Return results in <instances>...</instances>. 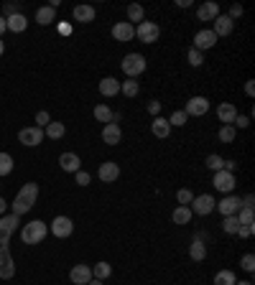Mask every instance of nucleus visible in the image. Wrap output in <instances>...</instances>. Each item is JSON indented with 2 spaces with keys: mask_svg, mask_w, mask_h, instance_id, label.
Segmentation results:
<instances>
[{
  "mask_svg": "<svg viewBox=\"0 0 255 285\" xmlns=\"http://www.w3.org/2000/svg\"><path fill=\"white\" fill-rule=\"evenodd\" d=\"M69 280H72L74 285H87V282L92 280V267H90V265H74L72 272H69Z\"/></svg>",
  "mask_w": 255,
  "mask_h": 285,
  "instance_id": "15",
  "label": "nucleus"
},
{
  "mask_svg": "<svg viewBox=\"0 0 255 285\" xmlns=\"http://www.w3.org/2000/svg\"><path fill=\"white\" fill-rule=\"evenodd\" d=\"M123 72L128 74V79H138L143 72H146V56L143 54H128L123 59Z\"/></svg>",
  "mask_w": 255,
  "mask_h": 285,
  "instance_id": "4",
  "label": "nucleus"
},
{
  "mask_svg": "<svg viewBox=\"0 0 255 285\" xmlns=\"http://www.w3.org/2000/svg\"><path fill=\"white\" fill-rule=\"evenodd\" d=\"M87 285H102V280H95V277H92V280H90Z\"/></svg>",
  "mask_w": 255,
  "mask_h": 285,
  "instance_id": "55",
  "label": "nucleus"
},
{
  "mask_svg": "<svg viewBox=\"0 0 255 285\" xmlns=\"http://www.w3.org/2000/svg\"><path fill=\"white\" fill-rule=\"evenodd\" d=\"M135 21H143V6L130 3L128 6V23H135Z\"/></svg>",
  "mask_w": 255,
  "mask_h": 285,
  "instance_id": "34",
  "label": "nucleus"
},
{
  "mask_svg": "<svg viewBox=\"0 0 255 285\" xmlns=\"http://www.w3.org/2000/svg\"><path fill=\"white\" fill-rule=\"evenodd\" d=\"M102 140H105L107 145H118V143L123 140V130H120V125H118V122H107V125L102 128Z\"/></svg>",
  "mask_w": 255,
  "mask_h": 285,
  "instance_id": "16",
  "label": "nucleus"
},
{
  "mask_svg": "<svg viewBox=\"0 0 255 285\" xmlns=\"http://www.w3.org/2000/svg\"><path fill=\"white\" fill-rule=\"evenodd\" d=\"M245 94H247V97H252V94H255V82H252V79L245 84Z\"/></svg>",
  "mask_w": 255,
  "mask_h": 285,
  "instance_id": "49",
  "label": "nucleus"
},
{
  "mask_svg": "<svg viewBox=\"0 0 255 285\" xmlns=\"http://www.w3.org/2000/svg\"><path fill=\"white\" fill-rule=\"evenodd\" d=\"M92 183V176L87 171H77V186H90Z\"/></svg>",
  "mask_w": 255,
  "mask_h": 285,
  "instance_id": "44",
  "label": "nucleus"
},
{
  "mask_svg": "<svg viewBox=\"0 0 255 285\" xmlns=\"http://www.w3.org/2000/svg\"><path fill=\"white\" fill-rule=\"evenodd\" d=\"M186 61H189L191 67H202V64H204V56H202V51L189 49V51H186Z\"/></svg>",
  "mask_w": 255,
  "mask_h": 285,
  "instance_id": "39",
  "label": "nucleus"
},
{
  "mask_svg": "<svg viewBox=\"0 0 255 285\" xmlns=\"http://www.w3.org/2000/svg\"><path fill=\"white\" fill-rule=\"evenodd\" d=\"M217 44V36L212 34V28H204V31H199L196 36H194V49L196 51H207V49H212Z\"/></svg>",
  "mask_w": 255,
  "mask_h": 285,
  "instance_id": "13",
  "label": "nucleus"
},
{
  "mask_svg": "<svg viewBox=\"0 0 255 285\" xmlns=\"http://www.w3.org/2000/svg\"><path fill=\"white\" fill-rule=\"evenodd\" d=\"M97 176H100L102 183H112V181H118V176H120V166H118L115 161H105V163L100 166Z\"/></svg>",
  "mask_w": 255,
  "mask_h": 285,
  "instance_id": "11",
  "label": "nucleus"
},
{
  "mask_svg": "<svg viewBox=\"0 0 255 285\" xmlns=\"http://www.w3.org/2000/svg\"><path fill=\"white\" fill-rule=\"evenodd\" d=\"M72 16H74L77 23H92L95 21V8L92 6H77L72 11Z\"/></svg>",
  "mask_w": 255,
  "mask_h": 285,
  "instance_id": "22",
  "label": "nucleus"
},
{
  "mask_svg": "<svg viewBox=\"0 0 255 285\" xmlns=\"http://www.w3.org/2000/svg\"><path fill=\"white\" fill-rule=\"evenodd\" d=\"M135 36H138V41H143V44H156L158 36H161V28H158V23L143 21V23H138Z\"/></svg>",
  "mask_w": 255,
  "mask_h": 285,
  "instance_id": "5",
  "label": "nucleus"
},
{
  "mask_svg": "<svg viewBox=\"0 0 255 285\" xmlns=\"http://www.w3.org/2000/svg\"><path fill=\"white\" fill-rule=\"evenodd\" d=\"M214 209H219V214H222V216H232V214H237V211H240V199H237V196H232V194H227L219 204H214Z\"/></svg>",
  "mask_w": 255,
  "mask_h": 285,
  "instance_id": "14",
  "label": "nucleus"
},
{
  "mask_svg": "<svg viewBox=\"0 0 255 285\" xmlns=\"http://www.w3.org/2000/svg\"><path fill=\"white\" fill-rule=\"evenodd\" d=\"M95 120L107 125V122H118L120 117H118V115H115V112H112L107 105H97V107H95Z\"/></svg>",
  "mask_w": 255,
  "mask_h": 285,
  "instance_id": "24",
  "label": "nucleus"
},
{
  "mask_svg": "<svg viewBox=\"0 0 255 285\" xmlns=\"http://www.w3.org/2000/svg\"><path fill=\"white\" fill-rule=\"evenodd\" d=\"M235 285H252V282H247V280H240V282H235Z\"/></svg>",
  "mask_w": 255,
  "mask_h": 285,
  "instance_id": "57",
  "label": "nucleus"
},
{
  "mask_svg": "<svg viewBox=\"0 0 255 285\" xmlns=\"http://www.w3.org/2000/svg\"><path fill=\"white\" fill-rule=\"evenodd\" d=\"M232 28H235V21H230L227 16H222V13H219V16L214 18V28H212V34L219 39V36H230V34H232Z\"/></svg>",
  "mask_w": 255,
  "mask_h": 285,
  "instance_id": "17",
  "label": "nucleus"
},
{
  "mask_svg": "<svg viewBox=\"0 0 255 285\" xmlns=\"http://www.w3.org/2000/svg\"><path fill=\"white\" fill-rule=\"evenodd\" d=\"M120 92H123L125 97H135V94L140 92V84H138L135 79H128V82H120Z\"/></svg>",
  "mask_w": 255,
  "mask_h": 285,
  "instance_id": "33",
  "label": "nucleus"
},
{
  "mask_svg": "<svg viewBox=\"0 0 255 285\" xmlns=\"http://www.w3.org/2000/svg\"><path fill=\"white\" fill-rule=\"evenodd\" d=\"M186 117H189V115H186L184 110H176V112H171L168 125H171V128H174V125H176V128H181V125H186Z\"/></svg>",
  "mask_w": 255,
  "mask_h": 285,
  "instance_id": "38",
  "label": "nucleus"
},
{
  "mask_svg": "<svg viewBox=\"0 0 255 285\" xmlns=\"http://www.w3.org/2000/svg\"><path fill=\"white\" fill-rule=\"evenodd\" d=\"M151 133H153L156 138H168V133H171L168 120H163L161 115H158V117H153V122H151Z\"/></svg>",
  "mask_w": 255,
  "mask_h": 285,
  "instance_id": "25",
  "label": "nucleus"
},
{
  "mask_svg": "<svg viewBox=\"0 0 255 285\" xmlns=\"http://www.w3.org/2000/svg\"><path fill=\"white\" fill-rule=\"evenodd\" d=\"M219 140L222 143H232L235 140V128L232 125H222L219 128Z\"/></svg>",
  "mask_w": 255,
  "mask_h": 285,
  "instance_id": "40",
  "label": "nucleus"
},
{
  "mask_svg": "<svg viewBox=\"0 0 255 285\" xmlns=\"http://www.w3.org/2000/svg\"><path fill=\"white\" fill-rule=\"evenodd\" d=\"M16 224H18V216L16 214H6L0 216V277L3 280H11L16 275V262L11 257V234L16 232Z\"/></svg>",
  "mask_w": 255,
  "mask_h": 285,
  "instance_id": "1",
  "label": "nucleus"
},
{
  "mask_svg": "<svg viewBox=\"0 0 255 285\" xmlns=\"http://www.w3.org/2000/svg\"><path fill=\"white\" fill-rule=\"evenodd\" d=\"M189 257H191L194 262H202V260L207 257V247H204V242H202L199 237L191 242V247H189Z\"/></svg>",
  "mask_w": 255,
  "mask_h": 285,
  "instance_id": "27",
  "label": "nucleus"
},
{
  "mask_svg": "<svg viewBox=\"0 0 255 285\" xmlns=\"http://www.w3.org/2000/svg\"><path fill=\"white\" fill-rule=\"evenodd\" d=\"M3 51H6V44H3V39H0V56H3Z\"/></svg>",
  "mask_w": 255,
  "mask_h": 285,
  "instance_id": "56",
  "label": "nucleus"
},
{
  "mask_svg": "<svg viewBox=\"0 0 255 285\" xmlns=\"http://www.w3.org/2000/svg\"><path fill=\"white\" fill-rule=\"evenodd\" d=\"M242 206H252V194H247V196L242 199Z\"/></svg>",
  "mask_w": 255,
  "mask_h": 285,
  "instance_id": "52",
  "label": "nucleus"
},
{
  "mask_svg": "<svg viewBox=\"0 0 255 285\" xmlns=\"http://www.w3.org/2000/svg\"><path fill=\"white\" fill-rule=\"evenodd\" d=\"M171 219H174V224H189V219H191V209H189V206H176L174 214H171Z\"/></svg>",
  "mask_w": 255,
  "mask_h": 285,
  "instance_id": "29",
  "label": "nucleus"
},
{
  "mask_svg": "<svg viewBox=\"0 0 255 285\" xmlns=\"http://www.w3.org/2000/svg\"><path fill=\"white\" fill-rule=\"evenodd\" d=\"M240 265H242V270H245V272H252V270H255V257L247 252V255H242Z\"/></svg>",
  "mask_w": 255,
  "mask_h": 285,
  "instance_id": "42",
  "label": "nucleus"
},
{
  "mask_svg": "<svg viewBox=\"0 0 255 285\" xmlns=\"http://www.w3.org/2000/svg\"><path fill=\"white\" fill-rule=\"evenodd\" d=\"M110 272H112L110 262H97V265L92 267V277H95V280H105V277H110Z\"/></svg>",
  "mask_w": 255,
  "mask_h": 285,
  "instance_id": "32",
  "label": "nucleus"
},
{
  "mask_svg": "<svg viewBox=\"0 0 255 285\" xmlns=\"http://www.w3.org/2000/svg\"><path fill=\"white\" fill-rule=\"evenodd\" d=\"M44 140V130L41 128H23L21 133H18V143H23V145H29V148H34V145H39Z\"/></svg>",
  "mask_w": 255,
  "mask_h": 285,
  "instance_id": "9",
  "label": "nucleus"
},
{
  "mask_svg": "<svg viewBox=\"0 0 255 285\" xmlns=\"http://www.w3.org/2000/svg\"><path fill=\"white\" fill-rule=\"evenodd\" d=\"M212 186H214L217 191H222V194H232V188H235V173H230V171H217L214 178H212Z\"/></svg>",
  "mask_w": 255,
  "mask_h": 285,
  "instance_id": "7",
  "label": "nucleus"
},
{
  "mask_svg": "<svg viewBox=\"0 0 255 285\" xmlns=\"http://www.w3.org/2000/svg\"><path fill=\"white\" fill-rule=\"evenodd\" d=\"M204 163H207V168H212V171L217 173V171H222L224 158H222V155H217V153H212V155H207V161H204Z\"/></svg>",
  "mask_w": 255,
  "mask_h": 285,
  "instance_id": "35",
  "label": "nucleus"
},
{
  "mask_svg": "<svg viewBox=\"0 0 255 285\" xmlns=\"http://www.w3.org/2000/svg\"><path fill=\"white\" fill-rule=\"evenodd\" d=\"M235 216H237L240 227L255 229V227H252V224H255V211H252V206H242V209H240V214H235Z\"/></svg>",
  "mask_w": 255,
  "mask_h": 285,
  "instance_id": "26",
  "label": "nucleus"
},
{
  "mask_svg": "<svg viewBox=\"0 0 255 285\" xmlns=\"http://www.w3.org/2000/svg\"><path fill=\"white\" fill-rule=\"evenodd\" d=\"M120 92V82L115 79V77H105L102 82H100V94L102 97H115Z\"/></svg>",
  "mask_w": 255,
  "mask_h": 285,
  "instance_id": "23",
  "label": "nucleus"
},
{
  "mask_svg": "<svg viewBox=\"0 0 255 285\" xmlns=\"http://www.w3.org/2000/svg\"><path fill=\"white\" fill-rule=\"evenodd\" d=\"M64 133H67L64 122H49V125H46V135H49L51 140H59V138H64Z\"/></svg>",
  "mask_w": 255,
  "mask_h": 285,
  "instance_id": "31",
  "label": "nucleus"
},
{
  "mask_svg": "<svg viewBox=\"0 0 255 285\" xmlns=\"http://www.w3.org/2000/svg\"><path fill=\"white\" fill-rule=\"evenodd\" d=\"M13 171V158L8 153H0V176H8Z\"/></svg>",
  "mask_w": 255,
  "mask_h": 285,
  "instance_id": "37",
  "label": "nucleus"
},
{
  "mask_svg": "<svg viewBox=\"0 0 255 285\" xmlns=\"http://www.w3.org/2000/svg\"><path fill=\"white\" fill-rule=\"evenodd\" d=\"M176 6H179V8H189L191 0H176Z\"/></svg>",
  "mask_w": 255,
  "mask_h": 285,
  "instance_id": "51",
  "label": "nucleus"
},
{
  "mask_svg": "<svg viewBox=\"0 0 255 285\" xmlns=\"http://www.w3.org/2000/svg\"><path fill=\"white\" fill-rule=\"evenodd\" d=\"M54 18H56V13H54V8H51V6H44V8H39V11H36V21H39L41 26H49Z\"/></svg>",
  "mask_w": 255,
  "mask_h": 285,
  "instance_id": "28",
  "label": "nucleus"
},
{
  "mask_svg": "<svg viewBox=\"0 0 255 285\" xmlns=\"http://www.w3.org/2000/svg\"><path fill=\"white\" fill-rule=\"evenodd\" d=\"M59 166H62V171H67V173H77L79 166H82V161H79L77 153H62V155H59Z\"/></svg>",
  "mask_w": 255,
  "mask_h": 285,
  "instance_id": "18",
  "label": "nucleus"
},
{
  "mask_svg": "<svg viewBox=\"0 0 255 285\" xmlns=\"http://www.w3.org/2000/svg\"><path fill=\"white\" fill-rule=\"evenodd\" d=\"M148 112H151L153 117H158V112H161V102H158V100H153V102H148Z\"/></svg>",
  "mask_w": 255,
  "mask_h": 285,
  "instance_id": "48",
  "label": "nucleus"
},
{
  "mask_svg": "<svg viewBox=\"0 0 255 285\" xmlns=\"http://www.w3.org/2000/svg\"><path fill=\"white\" fill-rule=\"evenodd\" d=\"M49 122H51V117H49V112H46V110L36 112V128H41V130H44V128H46Z\"/></svg>",
  "mask_w": 255,
  "mask_h": 285,
  "instance_id": "43",
  "label": "nucleus"
},
{
  "mask_svg": "<svg viewBox=\"0 0 255 285\" xmlns=\"http://www.w3.org/2000/svg\"><path fill=\"white\" fill-rule=\"evenodd\" d=\"M240 16H242V6H237V3H235V6H230L227 18H230V21H235V18H240Z\"/></svg>",
  "mask_w": 255,
  "mask_h": 285,
  "instance_id": "46",
  "label": "nucleus"
},
{
  "mask_svg": "<svg viewBox=\"0 0 255 285\" xmlns=\"http://www.w3.org/2000/svg\"><path fill=\"white\" fill-rule=\"evenodd\" d=\"M217 16H219V6H217V3H212V0L202 3V6H199V11H196V21H214Z\"/></svg>",
  "mask_w": 255,
  "mask_h": 285,
  "instance_id": "19",
  "label": "nucleus"
},
{
  "mask_svg": "<svg viewBox=\"0 0 255 285\" xmlns=\"http://www.w3.org/2000/svg\"><path fill=\"white\" fill-rule=\"evenodd\" d=\"M72 232H74V221H72L69 216H54V221H51V234H54V237L64 239V237H69Z\"/></svg>",
  "mask_w": 255,
  "mask_h": 285,
  "instance_id": "8",
  "label": "nucleus"
},
{
  "mask_svg": "<svg viewBox=\"0 0 255 285\" xmlns=\"http://www.w3.org/2000/svg\"><path fill=\"white\" fill-rule=\"evenodd\" d=\"M36 196H39V183H36V181L26 183V186H23V188L16 194V201L11 204V206H13V211H11V214L21 216V214L31 211V206L36 204Z\"/></svg>",
  "mask_w": 255,
  "mask_h": 285,
  "instance_id": "2",
  "label": "nucleus"
},
{
  "mask_svg": "<svg viewBox=\"0 0 255 285\" xmlns=\"http://www.w3.org/2000/svg\"><path fill=\"white\" fill-rule=\"evenodd\" d=\"M6 28H8L11 34H21V31L29 28V18H26L23 13H16V16L6 18Z\"/></svg>",
  "mask_w": 255,
  "mask_h": 285,
  "instance_id": "20",
  "label": "nucleus"
},
{
  "mask_svg": "<svg viewBox=\"0 0 255 285\" xmlns=\"http://www.w3.org/2000/svg\"><path fill=\"white\" fill-rule=\"evenodd\" d=\"M46 234H49V227H46L41 219H34V221H29V224L21 229V239H23L26 244H39Z\"/></svg>",
  "mask_w": 255,
  "mask_h": 285,
  "instance_id": "3",
  "label": "nucleus"
},
{
  "mask_svg": "<svg viewBox=\"0 0 255 285\" xmlns=\"http://www.w3.org/2000/svg\"><path fill=\"white\" fill-rule=\"evenodd\" d=\"M222 229L227 232V234H237V229H240V221H237V216L232 214V216H224V221H222Z\"/></svg>",
  "mask_w": 255,
  "mask_h": 285,
  "instance_id": "36",
  "label": "nucleus"
},
{
  "mask_svg": "<svg viewBox=\"0 0 255 285\" xmlns=\"http://www.w3.org/2000/svg\"><path fill=\"white\" fill-rule=\"evenodd\" d=\"M3 11H6V18H11V16L21 13V11H18V3H6V6H3Z\"/></svg>",
  "mask_w": 255,
  "mask_h": 285,
  "instance_id": "45",
  "label": "nucleus"
},
{
  "mask_svg": "<svg viewBox=\"0 0 255 285\" xmlns=\"http://www.w3.org/2000/svg\"><path fill=\"white\" fill-rule=\"evenodd\" d=\"M186 115H194V117H202V115H207L209 112V100L207 97H191L189 102H186V110H184Z\"/></svg>",
  "mask_w": 255,
  "mask_h": 285,
  "instance_id": "10",
  "label": "nucleus"
},
{
  "mask_svg": "<svg viewBox=\"0 0 255 285\" xmlns=\"http://www.w3.org/2000/svg\"><path fill=\"white\" fill-rule=\"evenodd\" d=\"M112 39L115 41H133L135 39V26L123 21V23H115L112 26Z\"/></svg>",
  "mask_w": 255,
  "mask_h": 285,
  "instance_id": "12",
  "label": "nucleus"
},
{
  "mask_svg": "<svg viewBox=\"0 0 255 285\" xmlns=\"http://www.w3.org/2000/svg\"><path fill=\"white\" fill-rule=\"evenodd\" d=\"M191 199H194V194H191L189 188H179V191H176V201H179V206L191 204Z\"/></svg>",
  "mask_w": 255,
  "mask_h": 285,
  "instance_id": "41",
  "label": "nucleus"
},
{
  "mask_svg": "<svg viewBox=\"0 0 255 285\" xmlns=\"http://www.w3.org/2000/svg\"><path fill=\"white\" fill-rule=\"evenodd\" d=\"M6 31H8V28H6V18H0V36H3Z\"/></svg>",
  "mask_w": 255,
  "mask_h": 285,
  "instance_id": "53",
  "label": "nucleus"
},
{
  "mask_svg": "<svg viewBox=\"0 0 255 285\" xmlns=\"http://www.w3.org/2000/svg\"><path fill=\"white\" fill-rule=\"evenodd\" d=\"M235 282H237V277L232 270H219L214 275V285H235Z\"/></svg>",
  "mask_w": 255,
  "mask_h": 285,
  "instance_id": "30",
  "label": "nucleus"
},
{
  "mask_svg": "<svg viewBox=\"0 0 255 285\" xmlns=\"http://www.w3.org/2000/svg\"><path fill=\"white\" fill-rule=\"evenodd\" d=\"M6 206H8V201H6L3 196H0V214H3V211H6Z\"/></svg>",
  "mask_w": 255,
  "mask_h": 285,
  "instance_id": "54",
  "label": "nucleus"
},
{
  "mask_svg": "<svg viewBox=\"0 0 255 285\" xmlns=\"http://www.w3.org/2000/svg\"><path fill=\"white\" fill-rule=\"evenodd\" d=\"M235 168H237V163H235V161H224V166H222V171H230V173H232Z\"/></svg>",
  "mask_w": 255,
  "mask_h": 285,
  "instance_id": "50",
  "label": "nucleus"
},
{
  "mask_svg": "<svg viewBox=\"0 0 255 285\" xmlns=\"http://www.w3.org/2000/svg\"><path fill=\"white\" fill-rule=\"evenodd\" d=\"M247 125H250V117L247 115H237L235 122H232V128H247Z\"/></svg>",
  "mask_w": 255,
  "mask_h": 285,
  "instance_id": "47",
  "label": "nucleus"
},
{
  "mask_svg": "<svg viewBox=\"0 0 255 285\" xmlns=\"http://www.w3.org/2000/svg\"><path fill=\"white\" fill-rule=\"evenodd\" d=\"M214 196L212 194H202V196H194L191 199V214H199V216H207V214H212L214 211Z\"/></svg>",
  "mask_w": 255,
  "mask_h": 285,
  "instance_id": "6",
  "label": "nucleus"
},
{
  "mask_svg": "<svg viewBox=\"0 0 255 285\" xmlns=\"http://www.w3.org/2000/svg\"><path fill=\"white\" fill-rule=\"evenodd\" d=\"M217 117H219V122H224V125H232V122H235V117H237V110H235V105H232V102H222V105L217 107Z\"/></svg>",
  "mask_w": 255,
  "mask_h": 285,
  "instance_id": "21",
  "label": "nucleus"
}]
</instances>
